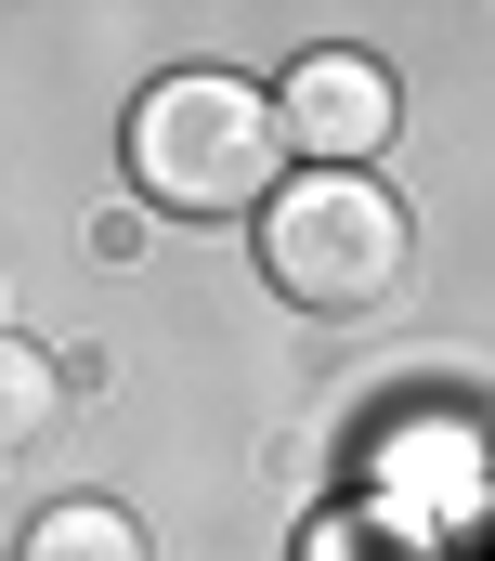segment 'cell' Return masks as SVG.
<instances>
[{
	"label": "cell",
	"mask_w": 495,
	"mask_h": 561,
	"mask_svg": "<svg viewBox=\"0 0 495 561\" xmlns=\"http://www.w3.org/2000/svg\"><path fill=\"white\" fill-rule=\"evenodd\" d=\"M287 118H274V79L235 66H157L118 105V183L157 222H261L287 196Z\"/></svg>",
	"instance_id": "6da1fadb"
},
{
	"label": "cell",
	"mask_w": 495,
	"mask_h": 561,
	"mask_svg": "<svg viewBox=\"0 0 495 561\" xmlns=\"http://www.w3.org/2000/svg\"><path fill=\"white\" fill-rule=\"evenodd\" d=\"M248 262L287 313L353 327L417 275V209L391 196V170H287V196L248 222Z\"/></svg>",
	"instance_id": "7a4b0ae2"
},
{
	"label": "cell",
	"mask_w": 495,
	"mask_h": 561,
	"mask_svg": "<svg viewBox=\"0 0 495 561\" xmlns=\"http://www.w3.org/2000/svg\"><path fill=\"white\" fill-rule=\"evenodd\" d=\"M339 496H366L391 536H417L444 561L495 549V419L470 392H391L353 431V483Z\"/></svg>",
	"instance_id": "3957f363"
},
{
	"label": "cell",
	"mask_w": 495,
	"mask_h": 561,
	"mask_svg": "<svg viewBox=\"0 0 495 561\" xmlns=\"http://www.w3.org/2000/svg\"><path fill=\"white\" fill-rule=\"evenodd\" d=\"M274 118H287V157L300 170H378L404 144V79L366 39H300L274 66Z\"/></svg>",
	"instance_id": "277c9868"
},
{
	"label": "cell",
	"mask_w": 495,
	"mask_h": 561,
	"mask_svg": "<svg viewBox=\"0 0 495 561\" xmlns=\"http://www.w3.org/2000/svg\"><path fill=\"white\" fill-rule=\"evenodd\" d=\"M13 561H157V536H143V510H118V496H39L13 523Z\"/></svg>",
	"instance_id": "5b68a950"
},
{
	"label": "cell",
	"mask_w": 495,
	"mask_h": 561,
	"mask_svg": "<svg viewBox=\"0 0 495 561\" xmlns=\"http://www.w3.org/2000/svg\"><path fill=\"white\" fill-rule=\"evenodd\" d=\"M287 561H444V549H417V536H391L366 496H326L300 536H287Z\"/></svg>",
	"instance_id": "8992f818"
},
{
	"label": "cell",
	"mask_w": 495,
	"mask_h": 561,
	"mask_svg": "<svg viewBox=\"0 0 495 561\" xmlns=\"http://www.w3.org/2000/svg\"><path fill=\"white\" fill-rule=\"evenodd\" d=\"M0 419H13V444H53V419H66V353L53 340L0 353Z\"/></svg>",
	"instance_id": "52a82bcc"
}]
</instances>
